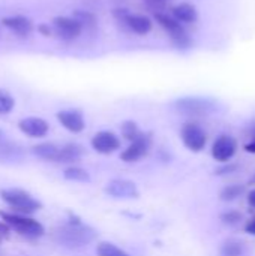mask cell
Listing matches in <instances>:
<instances>
[{"mask_svg": "<svg viewBox=\"0 0 255 256\" xmlns=\"http://www.w3.org/2000/svg\"><path fill=\"white\" fill-rule=\"evenodd\" d=\"M96 237H98V232L92 226L84 225L83 222H78V224L68 222L66 225L60 226L56 232L57 242L71 249L87 246L92 242H95Z\"/></svg>", "mask_w": 255, "mask_h": 256, "instance_id": "obj_1", "label": "cell"}, {"mask_svg": "<svg viewBox=\"0 0 255 256\" xmlns=\"http://www.w3.org/2000/svg\"><path fill=\"white\" fill-rule=\"evenodd\" d=\"M173 108L183 116L204 117L221 111V104L216 99L204 96H183L173 102Z\"/></svg>", "mask_w": 255, "mask_h": 256, "instance_id": "obj_2", "label": "cell"}, {"mask_svg": "<svg viewBox=\"0 0 255 256\" xmlns=\"http://www.w3.org/2000/svg\"><path fill=\"white\" fill-rule=\"evenodd\" d=\"M0 198L6 206H9L14 210V213L30 216L42 208V202L39 200H36L27 190L18 188L0 189Z\"/></svg>", "mask_w": 255, "mask_h": 256, "instance_id": "obj_3", "label": "cell"}, {"mask_svg": "<svg viewBox=\"0 0 255 256\" xmlns=\"http://www.w3.org/2000/svg\"><path fill=\"white\" fill-rule=\"evenodd\" d=\"M0 219L3 224L8 225L9 230H14L17 234L27 237V238H39L45 234L44 225L39 220H36L27 214L0 212Z\"/></svg>", "mask_w": 255, "mask_h": 256, "instance_id": "obj_4", "label": "cell"}, {"mask_svg": "<svg viewBox=\"0 0 255 256\" xmlns=\"http://www.w3.org/2000/svg\"><path fill=\"white\" fill-rule=\"evenodd\" d=\"M111 14H113V18L117 21L119 26L123 27L125 32H129L138 36H146L153 28V21L147 15L134 14L128 8H114Z\"/></svg>", "mask_w": 255, "mask_h": 256, "instance_id": "obj_5", "label": "cell"}, {"mask_svg": "<svg viewBox=\"0 0 255 256\" xmlns=\"http://www.w3.org/2000/svg\"><path fill=\"white\" fill-rule=\"evenodd\" d=\"M155 20L168 33V38H170L171 44L174 45V48H177L180 51H188L194 46V40H192L191 34L186 32V28L183 27V24H180L177 20H174L170 14H167V12L156 14Z\"/></svg>", "mask_w": 255, "mask_h": 256, "instance_id": "obj_6", "label": "cell"}, {"mask_svg": "<svg viewBox=\"0 0 255 256\" xmlns=\"http://www.w3.org/2000/svg\"><path fill=\"white\" fill-rule=\"evenodd\" d=\"M180 138L183 146L192 152V153H200L204 150L207 144V134L206 130L195 122H186L182 129H180Z\"/></svg>", "mask_w": 255, "mask_h": 256, "instance_id": "obj_7", "label": "cell"}, {"mask_svg": "<svg viewBox=\"0 0 255 256\" xmlns=\"http://www.w3.org/2000/svg\"><path fill=\"white\" fill-rule=\"evenodd\" d=\"M51 27H53L54 36H57L63 42H74L83 33V27L72 15L71 16L59 15V16L53 18Z\"/></svg>", "mask_w": 255, "mask_h": 256, "instance_id": "obj_8", "label": "cell"}, {"mask_svg": "<svg viewBox=\"0 0 255 256\" xmlns=\"http://www.w3.org/2000/svg\"><path fill=\"white\" fill-rule=\"evenodd\" d=\"M153 135L152 132H143L137 140L129 142V146L120 153V159L126 164H134L146 158L152 148Z\"/></svg>", "mask_w": 255, "mask_h": 256, "instance_id": "obj_9", "label": "cell"}, {"mask_svg": "<svg viewBox=\"0 0 255 256\" xmlns=\"http://www.w3.org/2000/svg\"><path fill=\"white\" fill-rule=\"evenodd\" d=\"M237 152V141L231 135H219L212 144V158L219 164H228Z\"/></svg>", "mask_w": 255, "mask_h": 256, "instance_id": "obj_10", "label": "cell"}, {"mask_svg": "<svg viewBox=\"0 0 255 256\" xmlns=\"http://www.w3.org/2000/svg\"><path fill=\"white\" fill-rule=\"evenodd\" d=\"M92 148L99 154H111L117 152L122 146L120 138L111 130H99L90 140Z\"/></svg>", "mask_w": 255, "mask_h": 256, "instance_id": "obj_11", "label": "cell"}, {"mask_svg": "<svg viewBox=\"0 0 255 256\" xmlns=\"http://www.w3.org/2000/svg\"><path fill=\"white\" fill-rule=\"evenodd\" d=\"M105 194L117 198V200H134L140 196V190L137 188V184L131 180H125V178H116L111 180L107 186H105Z\"/></svg>", "mask_w": 255, "mask_h": 256, "instance_id": "obj_12", "label": "cell"}, {"mask_svg": "<svg viewBox=\"0 0 255 256\" xmlns=\"http://www.w3.org/2000/svg\"><path fill=\"white\" fill-rule=\"evenodd\" d=\"M57 122L71 134H81L86 129V120L84 114L77 108L62 110L56 114Z\"/></svg>", "mask_w": 255, "mask_h": 256, "instance_id": "obj_13", "label": "cell"}, {"mask_svg": "<svg viewBox=\"0 0 255 256\" xmlns=\"http://www.w3.org/2000/svg\"><path fill=\"white\" fill-rule=\"evenodd\" d=\"M18 129L29 138H44L50 132V124L42 117L30 116L18 122Z\"/></svg>", "mask_w": 255, "mask_h": 256, "instance_id": "obj_14", "label": "cell"}, {"mask_svg": "<svg viewBox=\"0 0 255 256\" xmlns=\"http://www.w3.org/2000/svg\"><path fill=\"white\" fill-rule=\"evenodd\" d=\"M2 26L6 27L9 32H12L14 34H17L18 38H29L35 30L33 21L29 16H24V15L5 16L2 20Z\"/></svg>", "mask_w": 255, "mask_h": 256, "instance_id": "obj_15", "label": "cell"}, {"mask_svg": "<svg viewBox=\"0 0 255 256\" xmlns=\"http://www.w3.org/2000/svg\"><path fill=\"white\" fill-rule=\"evenodd\" d=\"M174 20H177L180 24H194L198 20V10L192 3L183 2L171 8L170 14Z\"/></svg>", "mask_w": 255, "mask_h": 256, "instance_id": "obj_16", "label": "cell"}, {"mask_svg": "<svg viewBox=\"0 0 255 256\" xmlns=\"http://www.w3.org/2000/svg\"><path fill=\"white\" fill-rule=\"evenodd\" d=\"M83 154H84L83 146H80L77 142H68V144L60 147L57 162H60V164H71V162L80 160L83 158Z\"/></svg>", "mask_w": 255, "mask_h": 256, "instance_id": "obj_17", "label": "cell"}, {"mask_svg": "<svg viewBox=\"0 0 255 256\" xmlns=\"http://www.w3.org/2000/svg\"><path fill=\"white\" fill-rule=\"evenodd\" d=\"M59 150L60 147L56 146L54 142H41L32 147V153L47 162H57L59 158Z\"/></svg>", "mask_w": 255, "mask_h": 256, "instance_id": "obj_18", "label": "cell"}, {"mask_svg": "<svg viewBox=\"0 0 255 256\" xmlns=\"http://www.w3.org/2000/svg\"><path fill=\"white\" fill-rule=\"evenodd\" d=\"M72 16L80 22V26L83 27V32H95L98 28V18L93 12L90 10H84V9H75L72 12Z\"/></svg>", "mask_w": 255, "mask_h": 256, "instance_id": "obj_19", "label": "cell"}, {"mask_svg": "<svg viewBox=\"0 0 255 256\" xmlns=\"http://www.w3.org/2000/svg\"><path fill=\"white\" fill-rule=\"evenodd\" d=\"M243 243L236 238H227L221 248H219V256H242L243 255Z\"/></svg>", "mask_w": 255, "mask_h": 256, "instance_id": "obj_20", "label": "cell"}, {"mask_svg": "<svg viewBox=\"0 0 255 256\" xmlns=\"http://www.w3.org/2000/svg\"><path fill=\"white\" fill-rule=\"evenodd\" d=\"M243 194H245V186L243 184H228V186L221 189L219 200L225 201V202H231V201H236L237 198H240Z\"/></svg>", "mask_w": 255, "mask_h": 256, "instance_id": "obj_21", "label": "cell"}, {"mask_svg": "<svg viewBox=\"0 0 255 256\" xmlns=\"http://www.w3.org/2000/svg\"><path fill=\"white\" fill-rule=\"evenodd\" d=\"M63 177L69 182H75V183H89L90 182V174L80 166H69L65 170Z\"/></svg>", "mask_w": 255, "mask_h": 256, "instance_id": "obj_22", "label": "cell"}, {"mask_svg": "<svg viewBox=\"0 0 255 256\" xmlns=\"http://www.w3.org/2000/svg\"><path fill=\"white\" fill-rule=\"evenodd\" d=\"M120 132H122V136H123L126 141H129V142H132L134 140H137V138L143 134V130L140 129V126H138L134 120H126V122H123L122 126H120Z\"/></svg>", "mask_w": 255, "mask_h": 256, "instance_id": "obj_23", "label": "cell"}, {"mask_svg": "<svg viewBox=\"0 0 255 256\" xmlns=\"http://www.w3.org/2000/svg\"><path fill=\"white\" fill-rule=\"evenodd\" d=\"M96 254L98 256H131L128 252L122 250L120 248L108 242H101L96 248Z\"/></svg>", "mask_w": 255, "mask_h": 256, "instance_id": "obj_24", "label": "cell"}, {"mask_svg": "<svg viewBox=\"0 0 255 256\" xmlns=\"http://www.w3.org/2000/svg\"><path fill=\"white\" fill-rule=\"evenodd\" d=\"M15 106V99L14 96L5 90V88H0V114H9Z\"/></svg>", "mask_w": 255, "mask_h": 256, "instance_id": "obj_25", "label": "cell"}, {"mask_svg": "<svg viewBox=\"0 0 255 256\" xmlns=\"http://www.w3.org/2000/svg\"><path fill=\"white\" fill-rule=\"evenodd\" d=\"M219 218H221V222H222L224 225H228V226H234V225L240 224L242 219H243L242 213L237 212V210H228V212L222 213Z\"/></svg>", "mask_w": 255, "mask_h": 256, "instance_id": "obj_26", "label": "cell"}, {"mask_svg": "<svg viewBox=\"0 0 255 256\" xmlns=\"http://www.w3.org/2000/svg\"><path fill=\"white\" fill-rule=\"evenodd\" d=\"M146 8L149 10H152L155 15L156 14H161L165 10V6H167V0H143Z\"/></svg>", "mask_w": 255, "mask_h": 256, "instance_id": "obj_27", "label": "cell"}, {"mask_svg": "<svg viewBox=\"0 0 255 256\" xmlns=\"http://www.w3.org/2000/svg\"><path fill=\"white\" fill-rule=\"evenodd\" d=\"M38 32H39V34H42L44 38H51V36H54L51 24H47V22L38 24Z\"/></svg>", "mask_w": 255, "mask_h": 256, "instance_id": "obj_28", "label": "cell"}, {"mask_svg": "<svg viewBox=\"0 0 255 256\" xmlns=\"http://www.w3.org/2000/svg\"><path fill=\"white\" fill-rule=\"evenodd\" d=\"M245 152L246 153H251V154H255V129L251 130V141L245 144Z\"/></svg>", "mask_w": 255, "mask_h": 256, "instance_id": "obj_29", "label": "cell"}, {"mask_svg": "<svg viewBox=\"0 0 255 256\" xmlns=\"http://www.w3.org/2000/svg\"><path fill=\"white\" fill-rule=\"evenodd\" d=\"M224 165H225V164H224ZM236 168H237V166H234V165H225L224 168H219V170H216V174H218V176L228 174V172H233V171H236Z\"/></svg>", "mask_w": 255, "mask_h": 256, "instance_id": "obj_30", "label": "cell"}, {"mask_svg": "<svg viewBox=\"0 0 255 256\" xmlns=\"http://www.w3.org/2000/svg\"><path fill=\"white\" fill-rule=\"evenodd\" d=\"M245 232H248L249 236H254L255 237V218L251 219L246 225H245Z\"/></svg>", "mask_w": 255, "mask_h": 256, "instance_id": "obj_31", "label": "cell"}, {"mask_svg": "<svg viewBox=\"0 0 255 256\" xmlns=\"http://www.w3.org/2000/svg\"><path fill=\"white\" fill-rule=\"evenodd\" d=\"M248 202H249V206L255 210V189L248 192Z\"/></svg>", "mask_w": 255, "mask_h": 256, "instance_id": "obj_32", "label": "cell"}, {"mask_svg": "<svg viewBox=\"0 0 255 256\" xmlns=\"http://www.w3.org/2000/svg\"><path fill=\"white\" fill-rule=\"evenodd\" d=\"M9 228H8V225L6 224H3L2 220H0V236H8L9 234Z\"/></svg>", "mask_w": 255, "mask_h": 256, "instance_id": "obj_33", "label": "cell"}, {"mask_svg": "<svg viewBox=\"0 0 255 256\" xmlns=\"http://www.w3.org/2000/svg\"><path fill=\"white\" fill-rule=\"evenodd\" d=\"M0 138H2V130H0Z\"/></svg>", "mask_w": 255, "mask_h": 256, "instance_id": "obj_34", "label": "cell"}]
</instances>
